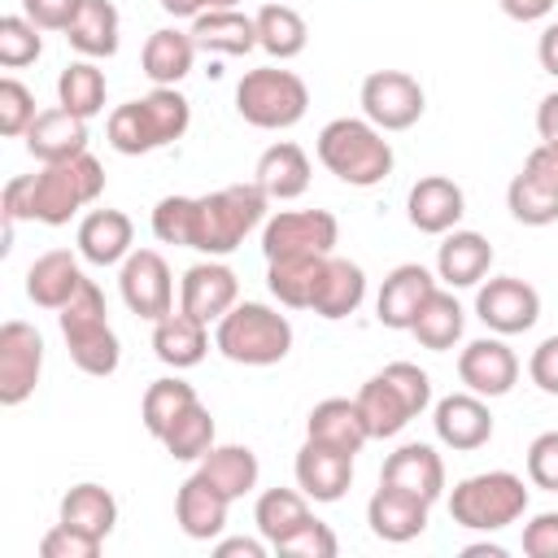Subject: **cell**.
Returning a JSON list of instances; mask_svg holds the SVG:
<instances>
[{
  "label": "cell",
  "mask_w": 558,
  "mask_h": 558,
  "mask_svg": "<svg viewBox=\"0 0 558 558\" xmlns=\"http://www.w3.org/2000/svg\"><path fill=\"white\" fill-rule=\"evenodd\" d=\"M523 174L536 179L541 187L558 192V144H545V140H541V144L523 157Z\"/></svg>",
  "instance_id": "54"
},
{
  "label": "cell",
  "mask_w": 558,
  "mask_h": 558,
  "mask_svg": "<svg viewBox=\"0 0 558 558\" xmlns=\"http://www.w3.org/2000/svg\"><path fill=\"white\" fill-rule=\"evenodd\" d=\"M292 475H296V488L310 497V501H340L353 484V453H340L331 445H318V440H305L296 449V462H292Z\"/></svg>",
  "instance_id": "21"
},
{
  "label": "cell",
  "mask_w": 558,
  "mask_h": 558,
  "mask_svg": "<svg viewBox=\"0 0 558 558\" xmlns=\"http://www.w3.org/2000/svg\"><path fill=\"white\" fill-rule=\"evenodd\" d=\"M196 471H201L214 488H222L231 501H240V497H248V493L257 488L262 462H257V453H253L248 445H214V449L201 458Z\"/></svg>",
  "instance_id": "37"
},
{
  "label": "cell",
  "mask_w": 558,
  "mask_h": 558,
  "mask_svg": "<svg viewBox=\"0 0 558 558\" xmlns=\"http://www.w3.org/2000/svg\"><path fill=\"white\" fill-rule=\"evenodd\" d=\"M388 131H379L371 118H331L318 131V161L327 166V174H336L349 187H375L392 174V144L384 140Z\"/></svg>",
  "instance_id": "3"
},
{
  "label": "cell",
  "mask_w": 558,
  "mask_h": 558,
  "mask_svg": "<svg viewBox=\"0 0 558 558\" xmlns=\"http://www.w3.org/2000/svg\"><path fill=\"white\" fill-rule=\"evenodd\" d=\"M196 44L187 31H174V26H161L144 39V52H140V65L148 74L153 87H179L187 74H192V61H196Z\"/></svg>",
  "instance_id": "32"
},
{
  "label": "cell",
  "mask_w": 558,
  "mask_h": 558,
  "mask_svg": "<svg viewBox=\"0 0 558 558\" xmlns=\"http://www.w3.org/2000/svg\"><path fill=\"white\" fill-rule=\"evenodd\" d=\"M83 0H22V13L39 26V31H65L74 22Z\"/></svg>",
  "instance_id": "52"
},
{
  "label": "cell",
  "mask_w": 558,
  "mask_h": 558,
  "mask_svg": "<svg viewBox=\"0 0 558 558\" xmlns=\"http://www.w3.org/2000/svg\"><path fill=\"white\" fill-rule=\"evenodd\" d=\"M192 209H196V196H161L153 205V235L161 244L187 248L192 244Z\"/></svg>",
  "instance_id": "46"
},
{
  "label": "cell",
  "mask_w": 558,
  "mask_h": 558,
  "mask_svg": "<svg viewBox=\"0 0 558 558\" xmlns=\"http://www.w3.org/2000/svg\"><path fill=\"white\" fill-rule=\"evenodd\" d=\"M192 401H201V397H196V388H192L187 379H179V375H161V379H153V384L144 388V401H140V418H144L148 436L161 440L166 427H170Z\"/></svg>",
  "instance_id": "42"
},
{
  "label": "cell",
  "mask_w": 558,
  "mask_h": 558,
  "mask_svg": "<svg viewBox=\"0 0 558 558\" xmlns=\"http://www.w3.org/2000/svg\"><path fill=\"white\" fill-rule=\"evenodd\" d=\"M527 480L545 493H558V432H541L527 445Z\"/></svg>",
  "instance_id": "50"
},
{
  "label": "cell",
  "mask_w": 558,
  "mask_h": 558,
  "mask_svg": "<svg viewBox=\"0 0 558 558\" xmlns=\"http://www.w3.org/2000/svg\"><path fill=\"white\" fill-rule=\"evenodd\" d=\"M161 445H166V453H170L174 462H201V458L214 449V414H209L201 401H192V405L166 427Z\"/></svg>",
  "instance_id": "43"
},
{
  "label": "cell",
  "mask_w": 558,
  "mask_h": 558,
  "mask_svg": "<svg viewBox=\"0 0 558 558\" xmlns=\"http://www.w3.org/2000/svg\"><path fill=\"white\" fill-rule=\"evenodd\" d=\"M253 22H257V48H262L266 57H275V61H292V57H301L305 44H310L305 17H301L292 4H283V0L262 4V9L253 13Z\"/></svg>",
  "instance_id": "35"
},
{
  "label": "cell",
  "mask_w": 558,
  "mask_h": 558,
  "mask_svg": "<svg viewBox=\"0 0 558 558\" xmlns=\"http://www.w3.org/2000/svg\"><path fill=\"white\" fill-rule=\"evenodd\" d=\"M170 17H201L205 9H235L240 0H157Z\"/></svg>",
  "instance_id": "57"
},
{
  "label": "cell",
  "mask_w": 558,
  "mask_h": 558,
  "mask_svg": "<svg viewBox=\"0 0 558 558\" xmlns=\"http://www.w3.org/2000/svg\"><path fill=\"white\" fill-rule=\"evenodd\" d=\"M70 39V48L87 61H100V57H113L118 52V35H122V17L113 9V0H83L74 22L61 31Z\"/></svg>",
  "instance_id": "34"
},
{
  "label": "cell",
  "mask_w": 558,
  "mask_h": 558,
  "mask_svg": "<svg viewBox=\"0 0 558 558\" xmlns=\"http://www.w3.org/2000/svg\"><path fill=\"white\" fill-rule=\"evenodd\" d=\"M506 209H510V218L523 222V227H549V222H558V192L541 187L536 179H527V174L519 170V174L510 179V187H506Z\"/></svg>",
  "instance_id": "44"
},
{
  "label": "cell",
  "mask_w": 558,
  "mask_h": 558,
  "mask_svg": "<svg viewBox=\"0 0 558 558\" xmlns=\"http://www.w3.org/2000/svg\"><path fill=\"white\" fill-rule=\"evenodd\" d=\"M427 510H432V501H423L418 493H405L397 484H379L366 501V523L379 541L405 545V541L427 532Z\"/></svg>",
  "instance_id": "19"
},
{
  "label": "cell",
  "mask_w": 558,
  "mask_h": 558,
  "mask_svg": "<svg viewBox=\"0 0 558 558\" xmlns=\"http://www.w3.org/2000/svg\"><path fill=\"white\" fill-rule=\"evenodd\" d=\"M510 22H541L554 13V0H497Z\"/></svg>",
  "instance_id": "55"
},
{
  "label": "cell",
  "mask_w": 558,
  "mask_h": 558,
  "mask_svg": "<svg viewBox=\"0 0 558 558\" xmlns=\"http://www.w3.org/2000/svg\"><path fill=\"white\" fill-rule=\"evenodd\" d=\"M227 510H231V497L222 488H214L201 471L187 475L174 493V523L187 541H214L222 536L227 527Z\"/></svg>",
  "instance_id": "22"
},
{
  "label": "cell",
  "mask_w": 558,
  "mask_h": 558,
  "mask_svg": "<svg viewBox=\"0 0 558 558\" xmlns=\"http://www.w3.org/2000/svg\"><path fill=\"white\" fill-rule=\"evenodd\" d=\"M205 327L209 323H201V318H192L183 310H170L166 318H157L153 323V353H157V362H166L170 371H192L205 357V349H209V331Z\"/></svg>",
  "instance_id": "31"
},
{
  "label": "cell",
  "mask_w": 558,
  "mask_h": 558,
  "mask_svg": "<svg viewBox=\"0 0 558 558\" xmlns=\"http://www.w3.org/2000/svg\"><path fill=\"white\" fill-rule=\"evenodd\" d=\"M74 244H78V257L92 266H122L135 248V222L122 209H92L78 218Z\"/></svg>",
  "instance_id": "23"
},
{
  "label": "cell",
  "mask_w": 558,
  "mask_h": 558,
  "mask_svg": "<svg viewBox=\"0 0 558 558\" xmlns=\"http://www.w3.org/2000/svg\"><path fill=\"white\" fill-rule=\"evenodd\" d=\"M266 541H253V536H227V541H218L214 545V554L218 558H266Z\"/></svg>",
  "instance_id": "56"
},
{
  "label": "cell",
  "mask_w": 558,
  "mask_h": 558,
  "mask_svg": "<svg viewBox=\"0 0 558 558\" xmlns=\"http://www.w3.org/2000/svg\"><path fill=\"white\" fill-rule=\"evenodd\" d=\"M462 327H466V314H462L453 288H436V292L427 296V305L418 310V318L410 323V336H414L423 349L445 353V349H453V344L462 340Z\"/></svg>",
  "instance_id": "38"
},
{
  "label": "cell",
  "mask_w": 558,
  "mask_h": 558,
  "mask_svg": "<svg viewBox=\"0 0 558 558\" xmlns=\"http://www.w3.org/2000/svg\"><path fill=\"white\" fill-rule=\"evenodd\" d=\"M357 105H362V118H371L379 131H410L423 118L427 96H423V83L405 70H371L362 78Z\"/></svg>",
  "instance_id": "11"
},
{
  "label": "cell",
  "mask_w": 558,
  "mask_h": 558,
  "mask_svg": "<svg viewBox=\"0 0 558 558\" xmlns=\"http://www.w3.org/2000/svg\"><path fill=\"white\" fill-rule=\"evenodd\" d=\"M187 35L201 52H214V57H244L257 48V22L240 9H205L201 17H192Z\"/></svg>",
  "instance_id": "29"
},
{
  "label": "cell",
  "mask_w": 558,
  "mask_h": 558,
  "mask_svg": "<svg viewBox=\"0 0 558 558\" xmlns=\"http://www.w3.org/2000/svg\"><path fill=\"white\" fill-rule=\"evenodd\" d=\"M536 61H541L545 74L558 78V22H549V26L541 31V39H536Z\"/></svg>",
  "instance_id": "59"
},
{
  "label": "cell",
  "mask_w": 558,
  "mask_h": 558,
  "mask_svg": "<svg viewBox=\"0 0 558 558\" xmlns=\"http://www.w3.org/2000/svg\"><path fill=\"white\" fill-rule=\"evenodd\" d=\"M118 292L122 305L144 323H157L174 310V279L157 248H131V257L118 266Z\"/></svg>",
  "instance_id": "12"
},
{
  "label": "cell",
  "mask_w": 558,
  "mask_h": 558,
  "mask_svg": "<svg viewBox=\"0 0 558 558\" xmlns=\"http://www.w3.org/2000/svg\"><path fill=\"white\" fill-rule=\"evenodd\" d=\"M57 323H61V336H65V349H70V362L83 371V375H113L118 362H122V344H118V331L109 327V310H105V292L83 279V288L57 310Z\"/></svg>",
  "instance_id": "6"
},
{
  "label": "cell",
  "mask_w": 558,
  "mask_h": 558,
  "mask_svg": "<svg viewBox=\"0 0 558 558\" xmlns=\"http://www.w3.org/2000/svg\"><path fill=\"white\" fill-rule=\"evenodd\" d=\"M462 214H466V192L445 174H423L405 196V218L423 235L453 231L462 222Z\"/></svg>",
  "instance_id": "20"
},
{
  "label": "cell",
  "mask_w": 558,
  "mask_h": 558,
  "mask_svg": "<svg viewBox=\"0 0 558 558\" xmlns=\"http://www.w3.org/2000/svg\"><path fill=\"white\" fill-rule=\"evenodd\" d=\"M362 301H366V270H362L357 262H349V257H327L310 310H314L318 318L336 323V318L357 314Z\"/></svg>",
  "instance_id": "30"
},
{
  "label": "cell",
  "mask_w": 558,
  "mask_h": 558,
  "mask_svg": "<svg viewBox=\"0 0 558 558\" xmlns=\"http://www.w3.org/2000/svg\"><path fill=\"white\" fill-rule=\"evenodd\" d=\"M536 135L545 144H558V92H549L541 105H536Z\"/></svg>",
  "instance_id": "58"
},
{
  "label": "cell",
  "mask_w": 558,
  "mask_h": 558,
  "mask_svg": "<svg viewBox=\"0 0 558 558\" xmlns=\"http://www.w3.org/2000/svg\"><path fill=\"white\" fill-rule=\"evenodd\" d=\"M192 126V105L179 87H153L148 96L140 100H126L109 113L105 122V135H109V148L122 153V157H144V153H157L174 140H183Z\"/></svg>",
  "instance_id": "1"
},
{
  "label": "cell",
  "mask_w": 558,
  "mask_h": 558,
  "mask_svg": "<svg viewBox=\"0 0 558 558\" xmlns=\"http://www.w3.org/2000/svg\"><path fill=\"white\" fill-rule=\"evenodd\" d=\"M44 371V336L39 327L9 318L0 327V405H22Z\"/></svg>",
  "instance_id": "14"
},
{
  "label": "cell",
  "mask_w": 558,
  "mask_h": 558,
  "mask_svg": "<svg viewBox=\"0 0 558 558\" xmlns=\"http://www.w3.org/2000/svg\"><path fill=\"white\" fill-rule=\"evenodd\" d=\"M100 192H105V166L92 153L48 161L39 174H31V222L65 227Z\"/></svg>",
  "instance_id": "7"
},
{
  "label": "cell",
  "mask_w": 558,
  "mask_h": 558,
  "mask_svg": "<svg viewBox=\"0 0 558 558\" xmlns=\"http://www.w3.org/2000/svg\"><path fill=\"white\" fill-rule=\"evenodd\" d=\"M235 301H240V279L218 257H205V262L187 266L183 279H179V310L201 318V323H218Z\"/></svg>",
  "instance_id": "16"
},
{
  "label": "cell",
  "mask_w": 558,
  "mask_h": 558,
  "mask_svg": "<svg viewBox=\"0 0 558 558\" xmlns=\"http://www.w3.org/2000/svg\"><path fill=\"white\" fill-rule=\"evenodd\" d=\"M475 318L493 336H519L541 318V292L519 275H497L475 292Z\"/></svg>",
  "instance_id": "13"
},
{
  "label": "cell",
  "mask_w": 558,
  "mask_h": 558,
  "mask_svg": "<svg viewBox=\"0 0 558 558\" xmlns=\"http://www.w3.org/2000/svg\"><path fill=\"white\" fill-rule=\"evenodd\" d=\"M266 205L270 196L253 183H227L218 192H205L196 196V209H192V244L196 253L205 257H227L244 244V235L253 227L266 222Z\"/></svg>",
  "instance_id": "2"
},
{
  "label": "cell",
  "mask_w": 558,
  "mask_h": 558,
  "mask_svg": "<svg viewBox=\"0 0 558 558\" xmlns=\"http://www.w3.org/2000/svg\"><path fill=\"white\" fill-rule=\"evenodd\" d=\"M449 514L466 532H501L527 514V484L514 471H480L453 484Z\"/></svg>",
  "instance_id": "8"
},
{
  "label": "cell",
  "mask_w": 558,
  "mask_h": 558,
  "mask_svg": "<svg viewBox=\"0 0 558 558\" xmlns=\"http://www.w3.org/2000/svg\"><path fill=\"white\" fill-rule=\"evenodd\" d=\"M35 113H39L35 109V92L26 83H17V78H0V135H9V140L26 135Z\"/></svg>",
  "instance_id": "47"
},
{
  "label": "cell",
  "mask_w": 558,
  "mask_h": 558,
  "mask_svg": "<svg viewBox=\"0 0 558 558\" xmlns=\"http://www.w3.org/2000/svg\"><path fill=\"white\" fill-rule=\"evenodd\" d=\"M105 92H109V83H105V70L96 65V61H70L61 74H57V105L61 109H70V113H78L83 122H92L100 109H105Z\"/></svg>",
  "instance_id": "41"
},
{
  "label": "cell",
  "mask_w": 558,
  "mask_h": 558,
  "mask_svg": "<svg viewBox=\"0 0 558 558\" xmlns=\"http://www.w3.org/2000/svg\"><path fill=\"white\" fill-rule=\"evenodd\" d=\"M39 52H44V39H39V26L26 13L0 17V65L4 70H22V65L39 61Z\"/></svg>",
  "instance_id": "45"
},
{
  "label": "cell",
  "mask_w": 558,
  "mask_h": 558,
  "mask_svg": "<svg viewBox=\"0 0 558 558\" xmlns=\"http://www.w3.org/2000/svg\"><path fill=\"white\" fill-rule=\"evenodd\" d=\"M379 484H397L405 493H418L423 501H436L445 493V458L423 445V440H410V445H397L388 458H384V471H379Z\"/></svg>",
  "instance_id": "25"
},
{
  "label": "cell",
  "mask_w": 558,
  "mask_h": 558,
  "mask_svg": "<svg viewBox=\"0 0 558 558\" xmlns=\"http://www.w3.org/2000/svg\"><path fill=\"white\" fill-rule=\"evenodd\" d=\"M305 440H318V445H331L340 453H362V445L371 440L366 432V418L357 410V401L349 397H327L310 410L305 418Z\"/></svg>",
  "instance_id": "28"
},
{
  "label": "cell",
  "mask_w": 558,
  "mask_h": 558,
  "mask_svg": "<svg viewBox=\"0 0 558 558\" xmlns=\"http://www.w3.org/2000/svg\"><path fill=\"white\" fill-rule=\"evenodd\" d=\"M353 401H357V410L366 418L371 440H388L432 405V379L414 362H388L379 375H371L357 388Z\"/></svg>",
  "instance_id": "4"
},
{
  "label": "cell",
  "mask_w": 558,
  "mask_h": 558,
  "mask_svg": "<svg viewBox=\"0 0 558 558\" xmlns=\"http://www.w3.org/2000/svg\"><path fill=\"white\" fill-rule=\"evenodd\" d=\"M432 427H436V440L449 445L453 453L484 449L493 440L488 397H480V392H449V397H440L432 405Z\"/></svg>",
  "instance_id": "15"
},
{
  "label": "cell",
  "mask_w": 558,
  "mask_h": 558,
  "mask_svg": "<svg viewBox=\"0 0 558 558\" xmlns=\"http://www.w3.org/2000/svg\"><path fill=\"white\" fill-rule=\"evenodd\" d=\"M314 514H310V497L301 488H266L253 506V523L262 532V541L270 549H279L296 527H305Z\"/></svg>",
  "instance_id": "36"
},
{
  "label": "cell",
  "mask_w": 558,
  "mask_h": 558,
  "mask_svg": "<svg viewBox=\"0 0 558 558\" xmlns=\"http://www.w3.org/2000/svg\"><path fill=\"white\" fill-rule=\"evenodd\" d=\"M305 109H310V87L292 70L262 65L235 83V113L257 131H288L305 118Z\"/></svg>",
  "instance_id": "9"
},
{
  "label": "cell",
  "mask_w": 558,
  "mask_h": 558,
  "mask_svg": "<svg viewBox=\"0 0 558 558\" xmlns=\"http://www.w3.org/2000/svg\"><path fill=\"white\" fill-rule=\"evenodd\" d=\"M340 240V222L331 209H279L262 222L266 262L279 257H327Z\"/></svg>",
  "instance_id": "10"
},
{
  "label": "cell",
  "mask_w": 558,
  "mask_h": 558,
  "mask_svg": "<svg viewBox=\"0 0 558 558\" xmlns=\"http://www.w3.org/2000/svg\"><path fill=\"white\" fill-rule=\"evenodd\" d=\"M436 275L418 262H401L384 275L379 283V296H375V318L392 331H410V323L418 318V310L427 305V296L436 292Z\"/></svg>",
  "instance_id": "18"
},
{
  "label": "cell",
  "mask_w": 558,
  "mask_h": 558,
  "mask_svg": "<svg viewBox=\"0 0 558 558\" xmlns=\"http://www.w3.org/2000/svg\"><path fill=\"white\" fill-rule=\"evenodd\" d=\"M527 375H532V384H536L541 392L558 397V336H545V340L532 349V357H527Z\"/></svg>",
  "instance_id": "53"
},
{
  "label": "cell",
  "mask_w": 558,
  "mask_h": 558,
  "mask_svg": "<svg viewBox=\"0 0 558 558\" xmlns=\"http://www.w3.org/2000/svg\"><path fill=\"white\" fill-rule=\"evenodd\" d=\"M327 257H279V262H266V288H270V296L279 305H288V310H310Z\"/></svg>",
  "instance_id": "40"
},
{
  "label": "cell",
  "mask_w": 558,
  "mask_h": 558,
  "mask_svg": "<svg viewBox=\"0 0 558 558\" xmlns=\"http://www.w3.org/2000/svg\"><path fill=\"white\" fill-rule=\"evenodd\" d=\"M458 379L466 392L506 397L519 384V357L501 336H480L458 353Z\"/></svg>",
  "instance_id": "17"
},
{
  "label": "cell",
  "mask_w": 558,
  "mask_h": 558,
  "mask_svg": "<svg viewBox=\"0 0 558 558\" xmlns=\"http://www.w3.org/2000/svg\"><path fill=\"white\" fill-rule=\"evenodd\" d=\"M523 554L527 558H558V510H541L523 523Z\"/></svg>",
  "instance_id": "51"
},
{
  "label": "cell",
  "mask_w": 558,
  "mask_h": 558,
  "mask_svg": "<svg viewBox=\"0 0 558 558\" xmlns=\"http://www.w3.org/2000/svg\"><path fill=\"white\" fill-rule=\"evenodd\" d=\"M22 140H26V153H31L39 166L65 161V157L87 153V122H83L78 113H70V109L52 105V109H39V113H35V122L26 126Z\"/></svg>",
  "instance_id": "24"
},
{
  "label": "cell",
  "mask_w": 558,
  "mask_h": 558,
  "mask_svg": "<svg viewBox=\"0 0 558 558\" xmlns=\"http://www.w3.org/2000/svg\"><path fill=\"white\" fill-rule=\"evenodd\" d=\"M100 536H92V532H83V527H70V523H52L48 532H44V541H39V558H96L100 554Z\"/></svg>",
  "instance_id": "48"
},
{
  "label": "cell",
  "mask_w": 558,
  "mask_h": 558,
  "mask_svg": "<svg viewBox=\"0 0 558 558\" xmlns=\"http://www.w3.org/2000/svg\"><path fill=\"white\" fill-rule=\"evenodd\" d=\"M253 179H257V187H262L270 201H296V196H305V187H310V157H305L301 144L279 140V144H270V148L257 157Z\"/></svg>",
  "instance_id": "33"
},
{
  "label": "cell",
  "mask_w": 558,
  "mask_h": 558,
  "mask_svg": "<svg viewBox=\"0 0 558 558\" xmlns=\"http://www.w3.org/2000/svg\"><path fill=\"white\" fill-rule=\"evenodd\" d=\"M493 270V244L480 231H445L436 248V279L445 288H480Z\"/></svg>",
  "instance_id": "26"
},
{
  "label": "cell",
  "mask_w": 558,
  "mask_h": 558,
  "mask_svg": "<svg viewBox=\"0 0 558 558\" xmlns=\"http://www.w3.org/2000/svg\"><path fill=\"white\" fill-rule=\"evenodd\" d=\"M83 266H78V253L70 248H48L31 262L26 270V296L39 305V310H61L78 288H83Z\"/></svg>",
  "instance_id": "27"
},
{
  "label": "cell",
  "mask_w": 558,
  "mask_h": 558,
  "mask_svg": "<svg viewBox=\"0 0 558 558\" xmlns=\"http://www.w3.org/2000/svg\"><path fill=\"white\" fill-rule=\"evenodd\" d=\"M57 519H61V523H70V527H83V532H92V536H100V541H105V536L118 527V501H113V493H109L105 484L83 480V484L65 488Z\"/></svg>",
  "instance_id": "39"
},
{
  "label": "cell",
  "mask_w": 558,
  "mask_h": 558,
  "mask_svg": "<svg viewBox=\"0 0 558 558\" xmlns=\"http://www.w3.org/2000/svg\"><path fill=\"white\" fill-rule=\"evenodd\" d=\"M336 532L323 519H310L305 527H296L275 554H292V558H336Z\"/></svg>",
  "instance_id": "49"
},
{
  "label": "cell",
  "mask_w": 558,
  "mask_h": 558,
  "mask_svg": "<svg viewBox=\"0 0 558 558\" xmlns=\"http://www.w3.org/2000/svg\"><path fill=\"white\" fill-rule=\"evenodd\" d=\"M214 349L235 366H275L292 353V323L262 301H235L214 327Z\"/></svg>",
  "instance_id": "5"
}]
</instances>
